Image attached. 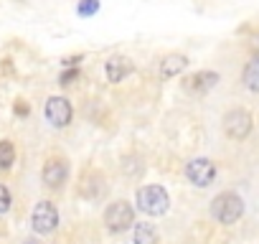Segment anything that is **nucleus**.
<instances>
[{
    "instance_id": "obj_1",
    "label": "nucleus",
    "mask_w": 259,
    "mask_h": 244,
    "mask_svg": "<svg viewBox=\"0 0 259 244\" xmlns=\"http://www.w3.org/2000/svg\"><path fill=\"white\" fill-rule=\"evenodd\" d=\"M241 214H244V201L234 191H224V193H219L211 201V216L219 224H226V226L229 224H236L241 219Z\"/></svg>"
},
{
    "instance_id": "obj_2",
    "label": "nucleus",
    "mask_w": 259,
    "mask_h": 244,
    "mask_svg": "<svg viewBox=\"0 0 259 244\" xmlns=\"http://www.w3.org/2000/svg\"><path fill=\"white\" fill-rule=\"evenodd\" d=\"M138 209L148 216H163L170 209V196L163 186H143L138 191Z\"/></svg>"
},
{
    "instance_id": "obj_3",
    "label": "nucleus",
    "mask_w": 259,
    "mask_h": 244,
    "mask_svg": "<svg viewBox=\"0 0 259 244\" xmlns=\"http://www.w3.org/2000/svg\"><path fill=\"white\" fill-rule=\"evenodd\" d=\"M135 224V209L130 206V201H112L104 211V226L112 234H122Z\"/></svg>"
},
{
    "instance_id": "obj_4",
    "label": "nucleus",
    "mask_w": 259,
    "mask_h": 244,
    "mask_svg": "<svg viewBox=\"0 0 259 244\" xmlns=\"http://www.w3.org/2000/svg\"><path fill=\"white\" fill-rule=\"evenodd\" d=\"M251 128H254V119H251V114H249L246 109H241V107H234V109H229V112L224 114V133H226L231 140H246L249 133H251Z\"/></svg>"
},
{
    "instance_id": "obj_5",
    "label": "nucleus",
    "mask_w": 259,
    "mask_h": 244,
    "mask_svg": "<svg viewBox=\"0 0 259 244\" xmlns=\"http://www.w3.org/2000/svg\"><path fill=\"white\" fill-rule=\"evenodd\" d=\"M31 224H33V231L41 234V236L54 234L56 226H59V209L51 201H38L33 214H31Z\"/></svg>"
},
{
    "instance_id": "obj_6",
    "label": "nucleus",
    "mask_w": 259,
    "mask_h": 244,
    "mask_svg": "<svg viewBox=\"0 0 259 244\" xmlns=\"http://www.w3.org/2000/svg\"><path fill=\"white\" fill-rule=\"evenodd\" d=\"M186 178H188L193 186L206 188V186H211L213 178H216V163L208 160V158H193V160L186 163Z\"/></svg>"
},
{
    "instance_id": "obj_7",
    "label": "nucleus",
    "mask_w": 259,
    "mask_h": 244,
    "mask_svg": "<svg viewBox=\"0 0 259 244\" xmlns=\"http://www.w3.org/2000/svg\"><path fill=\"white\" fill-rule=\"evenodd\" d=\"M71 117H74V109H71V102L66 97H49V102H46V119L51 122V128H56V130L69 128Z\"/></svg>"
},
{
    "instance_id": "obj_8",
    "label": "nucleus",
    "mask_w": 259,
    "mask_h": 244,
    "mask_svg": "<svg viewBox=\"0 0 259 244\" xmlns=\"http://www.w3.org/2000/svg\"><path fill=\"white\" fill-rule=\"evenodd\" d=\"M44 183L49 186V188H61L64 183H66V178H69V160L66 158H59V155H54V158H49L46 163H44Z\"/></svg>"
},
{
    "instance_id": "obj_9",
    "label": "nucleus",
    "mask_w": 259,
    "mask_h": 244,
    "mask_svg": "<svg viewBox=\"0 0 259 244\" xmlns=\"http://www.w3.org/2000/svg\"><path fill=\"white\" fill-rule=\"evenodd\" d=\"M133 61H130L127 56H109L107 64H104V74H107V82L112 84H119L124 82L130 74H133Z\"/></svg>"
},
{
    "instance_id": "obj_10",
    "label": "nucleus",
    "mask_w": 259,
    "mask_h": 244,
    "mask_svg": "<svg viewBox=\"0 0 259 244\" xmlns=\"http://www.w3.org/2000/svg\"><path fill=\"white\" fill-rule=\"evenodd\" d=\"M183 84H186L188 92H208V89H213L219 84V74L216 71H196Z\"/></svg>"
},
{
    "instance_id": "obj_11",
    "label": "nucleus",
    "mask_w": 259,
    "mask_h": 244,
    "mask_svg": "<svg viewBox=\"0 0 259 244\" xmlns=\"http://www.w3.org/2000/svg\"><path fill=\"white\" fill-rule=\"evenodd\" d=\"M186 66H188V59H186L183 54H168V56L160 61V74H163L165 79H173V76H178Z\"/></svg>"
},
{
    "instance_id": "obj_12",
    "label": "nucleus",
    "mask_w": 259,
    "mask_h": 244,
    "mask_svg": "<svg viewBox=\"0 0 259 244\" xmlns=\"http://www.w3.org/2000/svg\"><path fill=\"white\" fill-rule=\"evenodd\" d=\"M241 82H244L246 89L259 92V56H254V59L244 66V71H241Z\"/></svg>"
},
{
    "instance_id": "obj_13",
    "label": "nucleus",
    "mask_w": 259,
    "mask_h": 244,
    "mask_svg": "<svg viewBox=\"0 0 259 244\" xmlns=\"http://www.w3.org/2000/svg\"><path fill=\"white\" fill-rule=\"evenodd\" d=\"M135 244H158V229L153 224L135 226Z\"/></svg>"
},
{
    "instance_id": "obj_14",
    "label": "nucleus",
    "mask_w": 259,
    "mask_h": 244,
    "mask_svg": "<svg viewBox=\"0 0 259 244\" xmlns=\"http://www.w3.org/2000/svg\"><path fill=\"white\" fill-rule=\"evenodd\" d=\"M16 163V145L11 140H0V171H11Z\"/></svg>"
},
{
    "instance_id": "obj_15",
    "label": "nucleus",
    "mask_w": 259,
    "mask_h": 244,
    "mask_svg": "<svg viewBox=\"0 0 259 244\" xmlns=\"http://www.w3.org/2000/svg\"><path fill=\"white\" fill-rule=\"evenodd\" d=\"M11 206H13V196H11L6 183H0V214H8Z\"/></svg>"
},
{
    "instance_id": "obj_16",
    "label": "nucleus",
    "mask_w": 259,
    "mask_h": 244,
    "mask_svg": "<svg viewBox=\"0 0 259 244\" xmlns=\"http://www.w3.org/2000/svg\"><path fill=\"white\" fill-rule=\"evenodd\" d=\"M97 11H99V0H81V3L76 6L79 16H94Z\"/></svg>"
},
{
    "instance_id": "obj_17",
    "label": "nucleus",
    "mask_w": 259,
    "mask_h": 244,
    "mask_svg": "<svg viewBox=\"0 0 259 244\" xmlns=\"http://www.w3.org/2000/svg\"><path fill=\"white\" fill-rule=\"evenodd\" d=\"M76 76H79V69H69V71H64V74L59 76V84H71Z\"/></svg>"
},
{
    "instance_id": "obj_18",
    "label": "nucleus",
    "mask_w": 259,
    "mask_h": 244,
    "mask_svg": "<svg viewBox=\"0 0 259 244\" xmlns=\"http://www.w3.org/2000/svg\"><path fill=\"white\" fill-rule=\"evenodd\" d=\"M249 49L259 56V31H254V33H251V38H249Z\"/></svg>"
},
{
    "instance_id": "obj_19",
    "label": "nucleus",
    "mask_w": 259,
    "mask_h": 244,
    "mask_svg": "<svg viewBox=\"0 0 259 244\" xmlns=\"http://www.w3.org/2000/svg\"><path fill=\"white\" fill-rule=\"evenodd\" d=\"M16 114H28V104H26L23 99L16 102Z\"/></svg>"
},
{
    "instance_id": "obj_20",
    "label": "nucleus",
    "mask_w": 259,
    "mask_h": 244,
    "mask_svg": "<svg viewBox=\"0 0 259 244\" xmlns=\"http://www.w3.org/2000/svg\"><path fill=\"white\" fill-rule=\"evenodd\" d=\"M23 244H36V241H33V239H28V241H23Z\"/></svg>"
}]
</instances>
